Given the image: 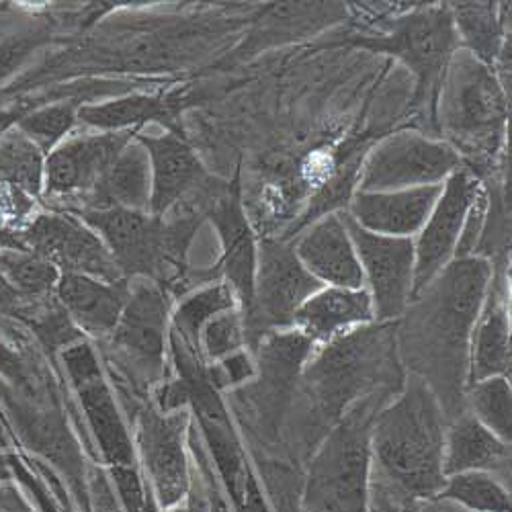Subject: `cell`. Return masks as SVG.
<instances>
[{"label":"cell","instance_id":"6da1fadb","mask_svg":"<svg viewBox=\"0 0 512 512\" xmlns=\"http://www.w3.org/2000/svg\"><path fill=\"white\" fill-rule=\"evenodd\" d=\"M492 279L494 267L484 256L455 259L398 318V357L429 386L447 422L465 412L469 345Z\"/></svg>","mask_w":512,"mask_h":512},{"label":"cell","instance_id":"7a4b0ae2","mask_svg":"<svg viewBox=\"0 0 512 512\" xmlns=\"http://www.w3.org/2000/svg\"><path fill=\"white\" fill-rule=\"evenodd\" d=\"M445 412L426 383L408 375L402 392L383 406L371 433V472L410 500H431L443 490Z\"/></svg>","mask_w":512,"mask_h":512},{"label":"cell","instance_id":"3957f363","mask_svg":"<svg viewBox=\"0 0 512 512\" xmlns=\"http://www.w3.org/2000/svg\"><path fill=\"white\" fill-rule=\"evenodd\" d=\"M390 330V322L359 326L310 355L302 379L304 414L297 420L306 453H314L353 402L377 390V379L398 355L396 334Z\"/></svg>","mask_w":512,"mask_h":512},{"label":"cell","instance_id":"277c9868","mask_svg":"<svg viewBox=\"0 0 512 512\" xmlns=\"http://www.w3.org/2000/svg\"><path fill=\"white\" fill-rule=\"evenodd\" d=\"M76 216L99 234L123 279L173 285L185 267L203 213L177 207L166 216L130 209H84Z\"/></svg>","mask_w":512,"mask_h":512},{"label":"cell","instance_id":"5b68a950","mask_svg":"<svg viewBox=\"0 0 512 512\" xmlns=\"http://www.w3.org/2000/svg\"><path fill=\"white\" fill-rule=\"evenodd\" d=\"M392 394L386 386L353 402L314 449L302 490L304 512H371V433Z\"/></svg>","mask_w":512,"mask_h":512},{"label":"cell","instance_id":"8992f818","mask_svg":"<svg viewBox=\"0 0 512 512\" xmlns=\"http://www.w3.org/2000/svg\"><path fill=\"white\" fill-rule=\"evenodd\" d=\"M508 103L496 70L467 50H457L445 70L435 123L441 140L449 144L467 168L490 160L506 136Z\"/></svg>","mask_w":512,"mask_h":512},{"label":"cell","instance_id":"52a82bcc","mask_svg":"<svg viewBox=\"0 0 512 512\" xmlns=\"http://www.w3.org/2000/svg\"><path fill=\"white\" fill-rule=\"evenodd\" d=\"M359 48L388 54L406 64L416 76L414 105L429 113L435 123V107L445 70L459 50L449 5L418 7L398 17L386 33L353 39Z\"/></svg>","mask_w":512,"mask_h":512},{"label":"cell","instance_id":"ba28073f","mask_svg":"<svg viewBox=\"0 0 512 512\" xmlns=\"http://www.w3.org/2000/svg\"><path fill=\"white\" fill-rule=\"evenodd\" d=\"M324 285L297 259L293 246L263 240L256 246L252 310L244 320L246 345L254 349L271 332L293 330V318Z\"/></svg>","mask_w":512,"mask_h":512},{"label":"cell","instance_id":"9c48e42d","mask_svg":"<svg viewBox=\"0 0 512 512\" xmlns=\"http://www.w3.org/2000/svg\"><path fill=\"white\" fill-rule=\"evenodd\" d=\"M465 166L443 140L418 132H396L377 142L367 154L357 191L390 193L420 187H441Z\"/></svg>","mask_w":512,"mask_h":512},{"label":"cell","instance_id":"30bf717a","mask_svg":"<svg viewBox=\"0 0 512 512\" xmlns=\"http://www.w3.org/2000/svg\"><path fill=\"white\" fill-rule=\"evenodd\" d=\"M170 336V297L150 279H130L127 302L109 336L115 359L138 383L160 381Z\"/></svg>","mask_w":512,"mask_h":512},{"label":"cell","instance_id":"8fae6325","mask_svg":"<svg viewBox=\"0 0 512 512\" xmlns=\"http://www.w3.org/2000/svg\"><path fill=\"white\" fill-rule=\"evenodd\" d=\"M60 359L107 467L138 465L134 439L127 431L93 345L78 340L60 353Z\"/></svg>","mask_w":512,"mask_h":512},{"label":"cell","instance_id":"7c38bea8","mask_svg":"<svg viewBox=\"0 0 512 512\" xmlns=\"http://www.w3.org/2000/svg\"><path fill=\"white\" fill-rule=\"evenodd\" d=\"M189 429L187 410L160 412L156 406H146L136 416V455L162 510L177 506L189 494L193 482L187 457Z\"/></svg>","mask_w":512,"mask_h":512},{"label":"cell","instance_id":"4fadbf2b","mask_svg":"<svg viewBox=\"0 0 512 512\" xmlns=\"http://www.w3.org/2000/svg\"><path fill=\"white\" fill-rule=\"evenodd\" d=\"M379 324L398 320L414 295L416 252L412 238L379 236L363 230L343 211Z\"/></svg>","mask_w":512,"mask_h":512},{"label":"cell","instance_id":"5bb4252c","mask_svg":"<svg viewBox=\"0 0 512 512\" xmlns=\"http://www.w3.org/2000/svg\"><path fill=\"white\" fill-rule=\"evenodd\" d=\"M19 248L46 259L60 273L123 281L105 242L76 213L37 211L21 234Z\"/></svg>","mask_w":512,"mask_h":512},{"label":"cell","instance_id":"9a60e30c","mask_svg":"<svg viewBox=\"0 0 512 512\" xmlns=\"http://www.w3.org/2000/svg\"><path fill=\"white\" fill-rule=\"evenodd\" d=\"M482 191L484 183L480 181V175L467 166H461L443 183L429 220L414 236V295L429 285L451 261H455L469 213H472Z\"/></svg>","mask_w":512,"mask_h":512},{"label":"cell","instance_id":"2e32d148","mask_svg":"<svg viewBox=\"0 0 512 512\" xmlns=\"http://www.w3.org/2000/svg\"><path fill=\"white\" fill-rule=\"evenodd\" d=\"M314 343L297 330H281L267 334L261 349V379L256 386L240 390L248 398L256 435L271 443L279 435L281 420L291 402L297 375L314 353Z\"/></svg>","mask_w":512,"mask_h":512},{"label":"cell","instance_id":"e0dca14e","mask_svg":"<svg viewBox=\"0 0 512 512\" xmlns=\"http://www.w3.org/2000/svg\"><path fill=\"white\" fill-rule=\"evenodd\" d=\"M136 136L138 132H89L66 138L46 156L44 195L82 201Z\"/></svg>","mask_w":512,"mask_h":512},{"label":"cell","instance_id":"ac0fdd59","mask_svg":"<svg viewBox=\"0 0 512 512\" xmlns=\"http://www.w3.org/2000/svg\"><path fill=\"white\" fill-rule=\"evenodd\" d=\"M203 216L216 226L222 240V261L218 271L224 275L238 300V310L246 318L252 310L254 273H256V244L248 228L240 195L236 187L213 183L203 197Z\"/></svg>","mask_w":512,"mask_h":512},{"label":"cell","instance_id":"d6986e66","mask_svg":"<svg viewBox=\"0 0 512 512\" xmlns=\"http://www.w3.org/2000/svg\"><path fill=\"white\" fill-rule=\"evenodd\" d=\"M148 156L152 168V197L150 213L154 216H166L177 207H191L195 195L205 197V193L216 183L207 175L199 156L193 148L181 138V134H162V136H136Z\"/></svg>","mask_w":512,"mask_h":512},{"label":"cell","instance_id":"ffe728a7","mask_svg":"<svg viewBox=\"0 0 512 512\" xmlns=\"http://www.w3.org/2000/svg\"><path fill=\"white\" fill-rule=\"evenodd\" d=\"M297 259L324 287H365L359 256L343 213H328L293 244Z\"/></svg>","mask_w":512,"mask_h":512},{"label":"cell","instance_id":"44dd1931","mask_svg":"<svg viewBox=\"0 0 512 512\" xmlns=\"http://www.w3.org/2000/svg\"><path fill=\"white\" fill-rule=\"evenodd\" d=\"M203 439L209 447L213 465H216L218 482L222 484L234 512H271L267 498L256 480L246 451L230 422L226 406L195 416Z\"/></svg>","mask_w":512,"mask_h":512},{"label":"cell","instance_id":"7402d4cb","mask_svg":"<svg viewBox=\"0 0 512 512\" xmlns=\"http://www.w3.org/2000/svg\"><path fill=\"white\" fill-rule=\"evenodd\" d=\"M441 189L443 185L390 193L357 191L347 213L355 224L371 234L414 240L429 220Z\"/></svg>","mask_w":512,"mask_h":512},{"label":"cell","instance_id":"603a6c76","mask_svg":"<svg viewBox=\"0 0 512 512\" xmlns=\"http://www.w3.org/2000/svg\"><path fill=\"white\" fill-rule=\"evenodd\" d=\"M127 291H130L127 279L103 281L91 275L62 273L56 300L82 334L109 338L125 308Z\"/></svg>","mask_w":512,"mask_h":512},{"label":"cell","instance_id":"cb8c5ba5","mask_svg":"<svg viewBox=\"0 0 512 512\" xmlns=\"http://www.w3.org/2000/svg\"><path fill=\"white\" fill-rule=\"evenodd\" d=\"M373 320L371 295L365 287H322L297 310L293 330L310 338L314 345H328L330 340Z\"/></svg>","mask_w":512,"mask_h":512},{"label":"cell","instance_id":"d4e9b609","mask_svg":"<svg viewBox=\"0 0 512 512\" xmlns=\"http://www.w3.org/2000/svg\"><path fill=\"white\" fill-rule=\"evenodd\" d=\"M443 472L447 478L463 472H486L498 474L506 482L510 478V443L463 412L447 426Z\"/></svg>","mask_w":512,"mask_h":512},{"label":"cell","instance_id":"484cf974","mask_svg":"<svg viewBox=\"0 0 512 512\" xmlns=\"http://www.w3.org/2000/svg\"><path fill=\"white\" fill-rule=\"evenodd\" d=\"M152 168L144 144L134 138L113 160L97 187L82 199L84 209L150 211ZM76 211V213H78Z\"/></svg>","mask_w":512,"mask_h":512},{"label":"cell","instance_id":"4316f807","mask_svg":"<svg viewBox=\"0 0 512 512\" xmlns=\"http://www.w3.org/2000/svg\"><path fill=\"white\" fill-rule=\"evenodd\" d=\"M510 375V322L500 285L492 279L469 345L467 386L490 377Z\"/></svg>","mask_w":512,"mask_h":512},{"label":"cell","instance_id":"83f0119b","mask_svg":"<svg viewBox=\"0 0 512 512\" xmlns=\"http://www.w3.org/2000/svg\"><path fill=\"white\" fill-rule=\"evenodd\" d=\"M162 123L177 134V101L160 95H123L103 103H87L78 109V123L93 132H142L146 123Z\"/></svg>","mask_w":512,"mask_h":512},{"label":"cell","instance_id":"f1b7e54d","mask_svg":"<svg viewBox=\"0 0 512 512\" xmlns=\"http://www.w3.org/2000/svg\"><path fill=\"white\" fill-rule=\"evenodd\" d=\"M459 48L494 68L502 52V21L492 3H455L449 5Z\"/></svg>","mask_w":512,"mask_h":512},{"label":"cell","instance_id":"f546056e","mask_svg":"<svg viewBox=\"0 0 512 512\" xmlns=\"http://www.w3.org/2000/svg\"><path fill=\"white\" fill-rule=\"evenodd\" d=\"M238 308V300H236V293L234 289L224 283H211L191 295H187L185 300L177 306V310L170 314V332H173L179 340L199 353V336L203 326L211 320L216 318L222 312L234 310Z\"/></svg>","mask_w":512,"mask_h":512},{"label":"cell","instance_id":"4dcf8cb0","mask_svg":"<svg viewBox=\"0 0 512 512\" xmlns=\"http://www.w3.org/2000/svg\"><path fill=\"white\" fill-rule=\"evenodd\" d=\"M46 154L17 125L0 136V185H11L31 197L44 195Z\"/></svg>","mask_w":512,"mask_h":512},{"label":"cell","instance_id":"1f68e13d","mask_svg":"<svg viewBox=\"0 0 512 512\" xmlns=\"http://www.w3.org/2000/svg\"><path fill=\"white\" fill-rule=\"evenodd\" d=\"M0 273L23 304L52 300L62 275L52 263L23 248L0 250Z\"/></svg>","mask_w":512,"mask_h":512},{"label":"cell","instance_id":"d6a6232c","mask_svg":"<svg viewBox=\"0 0 512 512\" xmlns=\"http://www.w3.org/2000/svg\"><path fill=\"white\" fill-rule=\"evenodd\" d=\"M82 103L78 101H56L31 107L19 121L17 130H21L33 144L46 156L58 148L78 123V109Z\"/></svg>","mask_w":512,"mask_h":512},{"label":"cell","instance_id":"836d02e7","mask_svg":"<svg viewBox=\"0 0 512 512\" xmlns=\"http://www.w3.org/2000/svg\"><path fill=\"white\" fill-rule=\"evenodd\" d=\"M463 402L465 412L482 422L496 437L510 443V383L506 377L469 383Z\"/></svg>","mask_w":512,"mask_h":512},{"label":"cell","instance_id":"e575fe53","mask_svg":"<svg viewBox=\"0 0 512 512\" xmlns=\"http://www.w3.org/2000/svg\"><path fill=\"white\" fill-rule=\"evenodd\" d=\"M437 498L451 500L469 512H510L506 488L486 472H463L449 476Z\"/></svg>","mask_w":512,"mask_h":512},{"label":"cell","instance_id":"d590c367","mask_svg":"<svg viewBox=\"0 0 512 512\" xmlns=\"http://www.w3.org/2000/svg\"><path fill=\"white\" fill-rule=\"evenodd\" d=\"M246 347L244 320L238 308L211 318L199 336V353L207 365L218 363Z\"/></svg>","mask_w":512,"mask_h":512},{"label":"cell","instance_id":"8d00e7d4","mask_svg":"<svg viewBox=\"0 0 512 512\" xmlns=\"http://www.w3.org/2000/svg\"><path fill=\"white\" fill-rule=\"evenodd\" d=\"M46 35L41 31H23L0 39V84L9 80L41 48Z\"/></svg>","mask_w":512,"mask_h":512},{"label":"cell","instance_id":"74e56055","mask_svg":"<svg viewBox=\"0 0 512 512\" xmlns=\"http://www.w3.org/2000/svg\"><path fill=\"white\" fill-rule=\"evenodd\" d=\"M207 373L216 390H226L232 386H240L242 381L250 379L254 375V365L246 351H238L218 363L207 365Z\"/></svg>","mask_w":512,"mask_h":512},{"label":"cell","instance_id":"f35d334b","mask_svg":"<svg viewBox=\"0 0 512 512\" xmlns=\"http://www.w3.org/2000/svg\"><path fill=\"white\" fill-rule=\"evenodd\" d=\"M195 451V457H197V463H199V469L203 472V482H205V488H207V498H209V512H234L230 502L226 500L224 492H222V486L220 482L213 478V469L209 467V461L207 457L203 455L201 449H193Z\"/></svg>","mask_w":512,"mask_h":512},{"label":"cell","instance_id":"ab89813d","mask_svg":"<svg viewBox=\"0 0 512 512\" xmlns=\"http://www.w3.org/2000/svg\"><path fill=\"white\" fill-rule=\"evenodd\" d=\"M89 498L95 502V512H123L121 502L115 494V488L105 478L103 472H99L91 478V496Z\"/></svg>","mask_w":512,"mask_h":512},{"label":"cell","instance_id":"60d3db41","mask_svg":"<svg viewBox=\"0 0 512 512\" xmlns=\"http://www.w3.org/2000/svg\"><path fill=\"white\" fill-rule=\"evenodd\" d=\"M168 512H209V498H207L205 482L197 484V488H195V482H191V488H189V494L185 496V500L173 508H168Z\"/></svg>","mask_w":512,"mask_h":512},{"label":"cell","instance_id":"b9f144b4","mask_svg":"<svg viewBox=\"0 0 512 512\" xmlns=\"http://www.w3.org/2000/svg\"><path fill=\"white\" fill-rule=\"evenodd\" d=\"M23 308H25L23 300L13 291V287L7 283L3 273H0V316L19 318Z\"/></svg>","mask_w":512,"mask_h":512},{"label":"cell","instance_id":"7bdbcfd3","mask_svg":"<svg viewBox=\"0 0 512 512\" xmlns=\"http://www.w3.org/2000/svg\"><path fill=\"white\" fill-rule=\"evenodd\" d=\"M35 105H27V103H19L13 101V103H7V105H0V136H3L5 132H9L11 127L17 125V121Z\"/></svg>","mask_w":512,"mask_h":512},{"label":"cell","instance_id":"ee69618b","mask_svg":"<svg viewBox=\"0 0 512 512\" xmlns=\"http://www.w3.org/2000/svg\"><path fill=\"white\" fill-rule=\"evenodd\" d=\"M13 469H15V457L0 453V484L9 482L13 478Z\"/></svg>","mask_w":512,"mask_h":512}]
</instances>
